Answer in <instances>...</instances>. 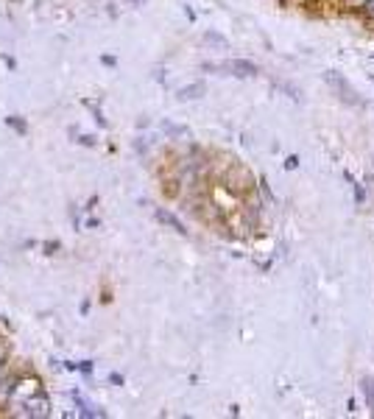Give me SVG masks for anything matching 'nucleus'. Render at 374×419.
I'll return each instance as SVG.
<instances>
[{"instance_id": "nucleus-3", "label": "nucleus", "mask_w": 374, "mask_h": 419, "mask_svg": "<svg viewBox=\"0 0 374 419\" xmlns=\"http://www.w3.org/2000/svg\"><path fill=\"white\" fill-rule=\"evenodd\" d=\"M6 123H11V126H14L17 131H26V123H22V121H17V118H9V121H6Z\"/></svg>"}, {"instance_id": "nucleus-2", "label": "nucleus", "mask_w": 374, "mask_h": 419, "mask_svg": "<svg viewBox=\"0 0 374 419\" xmlns=\"http://www.w3.org/2000/svg\"><path fill=\"white\" fill-rule=\"evenodd\" d=\"M159 218H162V221H168V224H170V226H173V229H179V232H185V229H182V224H179V221H176V218H173V215H168V213H159Z\"/></svg>"}, {"instance_id": "nucleus-1", "label": "nucleus", "mask_w": 374, "mask_h": 419, "mask_svg": "<svg viewBox=\"0 0 374 419\" xmlns=\"http://www.w3.org/2000/svg\"><path fill=\"white\" fill-rule=\"evenodd\" d=\"M229 67L237 70V76H252V73H257V67H254V64H248V62H232Z\"/></svg>"}]
</instances>
